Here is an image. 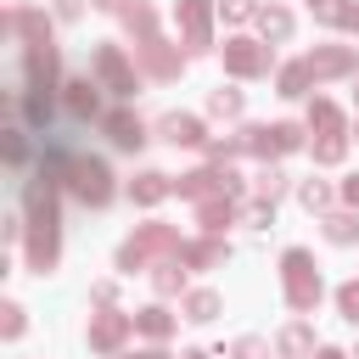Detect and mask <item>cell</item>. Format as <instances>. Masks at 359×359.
<instances>
[{"label":"cell","mask_w":359,"mask_h":359,"mask_svg":"<svg viewBox=\"0 0 359 359\" xmlns=\"http://www.w3.org/2000/svg\"><path fill=\"white\" fill-rule=\"evenodd\" d=\"M73 191L84 196V202H107L112 196V174H107V163H95V157H73Z\"/></svg>","instance_id":"6da1fadb"},{"label":"cell","mask_w":359,"mask_h":359,"mask_svg":"<svg viewBox=\"0 0 359 359\" xmlns=\"http://www.w3.org/2000/svg\"><path fill=\"white\" fill-rule=\"evenodd\" d=\"M286 292H292L297 309H309L320 297V275L309 269V252H286Z\"/></svg>","instance_id":"7a4b0ae2"},{"label":"cell","mask_w":359,"mask_h":359,"mask_svg":"<svg viewBox=\"0 0 359 359\" xmlns=\"http://www.w3.org/2000/svg\"><path fill=\"white\" fill-rule=\"evenodd\" d=\"M95 73H101L118 95H129V90H135V79H129V67H123V56H118L112 45H101V50H95Z\"/></svg>","instance_id":"3957f363"},{"label":"cell","mask_w":359,"mask_h":359,"mask_svg":"<svg viewBox=\"0 0 359 359\" xmlns=\"http://www.w3.org/2000/svg\"><path fill=\"white\" fill-rule=\"evenodd\" d=\"M50 79H56V50L28 45V90H50Z\"/></svg>","instance_id":"277c9868"},{"label":"cell","mask_w":359,"mask_h":359,"mask_svg":"<svg viewBox=\"0 0 359 359\" xmlns=\"http://www.w3.org/2000/svg\"><path fill=\"white\" fill-rule=\"evenodd\" d=\"M107 135H112V146H123V151H135L146 135H140V118H129V112H112L107 118Z\"/></svg>","instance_id":"5b68a950"},{"label":"cell","mask_w":359,"mask_h":359,"mask_svg":"<svg viewBox=\"0 0 359 359\" xmlns=\"http://www.w3.org/2000/svg\"><path fill=\"white\" fill-rule=\"evenodd\" d=\"M163 135H168L174 146H196V140H202V123H196V118H180V112H168V118H163Z\"/></svg>","instance_id":"8992f818"},{"label":"cell","mask_w":359,"mask_h":359,"mask_svg":"<svg viewBox=\"0 0 359 359\" xmlns=\"http://www.w3.org/2000/svg\"><path fill=\"white\" fill-rule=\"evenodd\" d=\"M67 112H73V118H90V112H95V84H90V79H73V84H67Z\"/></svg>","instance_id":"52a82bcc"},{"label":"cell","mask_w":359,"mask_h":359,"mask_svg":"<svg viewBox=\"0 0 359 359\" xmlns=\"http://www.w3.org/2000/svg\"><path fill=\"white\" fill-rule=\"evenodd\" d=\"M180 17H185V34L202 45V39H208V0H185V6H180Z\"/></svg>","instance_id":"ba28073f"},{"label":"cell","mask_w":359,"mask_h":359,"mask_svg":"<svg viewBox=\"0 0 359 359\" xmlns=\"http://www.w3.org/2000/svg\"><path fill=\"white\" fill-rule=\"evenodd\" d=\"M224 62H230L236 73H258V67H264V50H252V45H230Z\"/></svg>","instance_id":"9c48e42d"},{"label":"cell","mask_w":359,"mask_h":359,"mask_svg":"<svg viewBox=\"0 0 359 359\" xmlns=\"http://www.w3.org/2000/svg\"><path fill=\"white\" fill-rule=\"evenodd\" d=\"M118 337H123V314H107V320H95V331H90L95 348H118Z\"/></svg>","instance_id":"30bf717a"},{"label":"cell","mask_w":359,"mask_h":359,"mask_svg":"<svg viewBox=\"0 0 359 359\" xmlns=\"http://www.w3.org/2000/svg\"><path fill=\"white\" fill-rule=\"evenodd\" d=\"M314 73H309V62H297V67H286L280 73V95H303V84H309Z\"/></svg>","instance_id":"8fae6325"},{"label":"cell","mask_w":359,"mask_h":359,"mask_svg":"<svg viewBox=\"0 0 359 359\" xmlns=\"http://www.w3.org/2000/svg\"><path fill=\"white\" fill-rule=\"evenodd\" d=\"M129 191H135V202H157V196H163L168 185H163V174H140V180H135Z\"/></svg>","instance_id":"7c38bea8"},{"label":"cell","mask_w":359,"mask_h":359,"mask_svg":"<svg viewBox=\"0 0 359 359\" xmlns=\"http://www.w3.org/2000/svg\"><path fill=\"white\" fill-rule=\"evenodd\" d=\"M185 309H191V320H213V309H219V303H213V292H196Z\"/></svg>","instance_id":"4fadbf2b"},{"label":"cell","mask_w":359,"mask_h":359,"mask_svg":"<svg viewBox=\"0 0 359 359\" xmlns=\"http://www.w3.org/2000/svg\"><path fill=\"white\" fill-rule=\"evenodd\" d=\"M286 28H292V17H286V11H264V34H269V39H280Z\"/></svg>","instance_id":"5bb4252c"},{"label":"cell","mask_w":359,"mask_h":359,"mask_svg":"<svg viewBox=\"0 0 359 359\" xmlns=\"http://www.w3.org/2000/svg\"><path fill=\"white\" fill-rule=\"evenodd\" d=\"M314 157H320V163H337V157H342V135H325V140L314 146Z\"/></svg>","instance_id":"9a60e30c"},{"label":"cell","mask_w":359,"mask_h":359,"mask_svg":"<svg viewBox=\"0 0 359 359\" xmlns=\"http://www.w3.org/2000/svg\"><path fill=\"white\" fill-rule=\"evenodd\" d=\"M140 331L163 337V331H168V314H163V309H146V314H140Z\"/></svg>","instance_id":"2e32d148"},{"label":"cell","mask_w":359,"mask_h":359,"mask_svg":"<svg viewBox=\"0 0 359 359\" xmlns=\"http://www.w3.org/2000/svg\"><path fill=\"white\" fill-rule=\"evenodd\" d=\"M213 112H241V95L236 90H213Z\"/></svg>","instance_id":"e0dca14e"},{"label":"cell","mask_w":359,"mask_h":359,"mask_svg":"<svg viewBox=\"0 0 359 359\" xmlns=\"http://www.w3.org/2000/svg\"><path fill=\"white\" fill-rule=\"evenodd\" d=\"M337 303H342V314H348V320H359V286H342V292H337Z\"/></svg>","instance_id":"ac0fdd59"},{"label":"cell","mask_w":359,"mask_h":359,"mask_svg":"<svg viewBox=\"0 0 359 359\" xmlns=\"http://www.w3.org/2000/svg\"><path fill=\"white\" fill-rule=\"evenodd\" d=\"M6 157L22 163V129H6Z\"/></svg>","instance_id":"d6986e66"},{"label":"cell","mask_w":359,"mask_h":359,"mask_svg":"<svg viewBox=\"0 0 359 359\" xmlns=\"http://www.w3.org/2000/svg\"><path fill=\"white\" fill-rule=\"evenodd\" d=\"M258 191H264V196H280V174H275V168H269V174H258Z\"/></svg>","instance_id":"ffe728a7"},{"label":"cell","mask_w":359,"mask_h":359,"mask_svg":"<svg viewBox=\"0 0 359 359\" xmlns=\"http://www.w3.org/2000/svg\"><path fill=\"white\" fill-rule=\"evenodd\" d=\"M331 241H353V219H331Z\"/></svg>","instance_id":"44dd1931"},{"label":"cell","mask_w":359,"mask_h":359,"mask_svg":"<svg viewBox=\"0 0 359 359\" xmlns=\"http://www.w3.org/2000/svg\"><path fill=\"white\" fill-rule=\"evenodd\" d=\"M303 342H309V331H303V325H297V331H286V337H280V348H286V353H297V348H303Z\"/></svg>","instance_id":"7402d4cb"},{"label":"cell","mask_w":359,"mask_h":359,"mask_svg":"<svg viewBox=\"0 0 359 359\" xmlns=\"http://www.w3.org/2000/svg\"><path fill=\"white\" fill-rule=\"evenodd\" d=\"M303 202L309 208H325V185H303Z\"/></svg>","instance_id":"603a6c76"},{"label":"cell","mask_w":359,"mask_h":359,"mask_svg":"<svg viewBox=\"0 0 359 359\" xmlns=\"http://www.w3.org/2000/svg\"><path fill=\"white\" fill-rule=\"evenodd\" d=\"M252 11V0H224V17H247Z\"/></svg>","instance_id":"cb8c5ba5"},{"label":"cell","mask_w":359,"mask_h":359,"mask_svg":"<svg viewBox=\"0 0 359 359\" xmlns=\"http://www.w3.org/2000/svg\"><path fill=\"white\" fill-rule=\"evenodd\" d=\"M236 359H258V342H241V348H236Z\"/></svg>","instance_id":"d4e9b609"},{"label":"cell","mask_w":359,"mask_h":359,"mask_svg":"<svg viewBox=\"0 0 359 359\" xmlns=\"http://www.w3.org/2000/svg\"><path fill=\"white\" fill-rule=\"evenodd\" d=\"M342 191H348V202H353V208H359V180H348V185H342Z\"/></svg>","instance_id":"484cf974"},{"label":"cell","mask_w":359,"mask_h":359,"mask_svg":"<svg viewBox=\"0 0 359 359\" xmlns=\"http://www.w3.org/2000/svg\"><path fill=\"white\" fill-rule=\"evenodd\" d=\"M135 359H163V353H135Z\"/></svg>","instance_id":"4316f807"},{"label":"cell","mask_w":359,"mask_h":359,"mask_svg":"<svg viewBox=\"0 0 359 359\" xmlns=\"http://www.w3.org/2000/svg\"><path fill=\"white\" fill-rule=\"evenodd\" d=\"M320 359H342V353H320Z\"/></svg>","instance_id":"83f0119b"},{"label":"cell","mask_w":359,"mask_h":359,"mask_svg":"<svg viewBox=\"0 0 359 359\" xmlns=\"http://www.w3.org/2000/svg\"><path fill=\"white\" fill-rule=\"evenodd\" d=\"M185 359H202V353H185Z\"/></svg>","instance_id":"f1b7e54d"}]
</instances>
